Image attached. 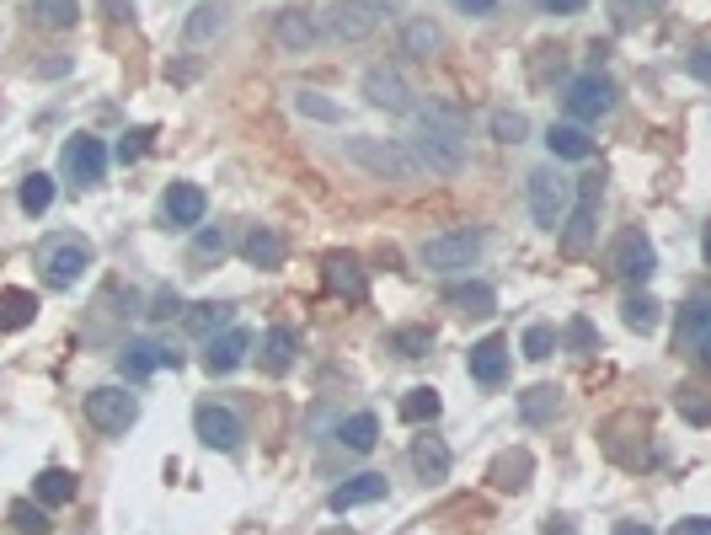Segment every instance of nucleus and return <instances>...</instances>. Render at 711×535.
Listing matches in <instances>:
<instances>
[{
    "label": "nucleus",
    "mask_w": 711,
    "mask_h": 535,
    "mask_svg": "<svg viewBox=\"0 0 711 535\" xmlns=\"http://www.w3.org/2000/svg\"><path fill=\"white\" fill-rule=\"evenodd\" d=\"M412 150H417V161H423L428 172H439V177L465 172V124H460V113H454V108H423Z\"/></svg>",
    "instance_id": "obj_1"
},
{
    "label": "nucleus",
    "mask_w": 711,
    "mask_h": 535,
    "mask_svg": "<svg viewBox=\"0 0 711 535\" xmlns=\"http://www.w3.org/2000/svg\"><path fill=\"white\" fill-rule=\"evenodd\" d=\"M573 203H578V183L567 172H557V166L529 172V214H535L540 231H562L567 214H573Z\"/></svg>",
    "instance_id": "obj_2"
},
{
    "label": "nucleus",
    "mask_w": 711,
    "mask_h": 535,
    "mask_svg": "<svg viewBox=\"0 0 711 535\" xmlns=\"http://www.w3.org/2000/svg\"><path fill=\"white\" fill-rule=\"evenodd\" d=\"M348 155H353L364 172L390 177V183H417V172H423L417 150H407V145H396V139H370V134H359V139H348Z\"/></svg>",
    "instance_id": "obj_3"
},
{
    "label": "nucleus",
    "mask_w": 711,
    "mask_h": 535,
    "mask_svg": "<svg viewBox=\"0 0 711 535\" xmlns=\"http://www.w3.org/2000/svg\"><path fill=\"white\" fill-rule=\"evenodd\" d=\"M567 113H573V124H599V119H610L615 108H621V86L604 75V70H583L567 80Z\"/></svg>",
    "instance_id": "obj_4"
},
{
    "label": "nucleus",
    "mask_w": 711,
    "mask_h": 535,
    "mask_svg": "<svg viewBox=\"0 0 711 535\" xmlns=\"http://www.w3.org/2000/svg\"><path fill=\"white\" fill-rule=\"evenodd\" d=\"M38 268H43V284L49 289H70V284H80V273L91 268V241L86 236H49L43 247H38Z\"/></svg>",
    "instance_id": "obj_5"
},
{
    "label": "nucleus",
    "mask_w": 711,
    "mask_h": 535,
    "mask_svg": "<svg viewBox=\"0 0 711 535\" xmlns=\"http://www.w3.org/2000/svg\"><path fill=\"white\" fill-rule=\"evenodd\" d=\"M482 247H487V236L482 231H445V236H434V241H423V268L428 273H460V268H471L482 258Z\"/></svg>",
    "instance_id": "obj_6"
},
{
    "label": "nucleus",
    "mask_w": 711,
    "mask_h": 535,
    "mask_svg": "<svg viewBox=\"0 0 711 535\" xmlns=\"http://www.w3.org/2000/svg\"><path fill=\"white\" fill-rule=\"evenodd\" d=\"M134 418H139V401L124 391V386H97L86 391V423L97 434H129Z\"/></svg>",
    "instance_id": "obj_7"
},
{
    "label": "nucleus",
    "mask_w": 711,
    "mask_h": 535,
    "mask_svg": "<svg viewBox=\"0 0 711 535\" xmlns=\"http://www.w3.org/2000/svg\"><path fill=\"white\" fill-rule=\"evenodd\" d=\"M194 428H198V439H203L209 450H220V456L241 450V439H247V423H241L225 401H198Z\"/></svg>",
    "instance_id": "obj_8"
},
{
    "label": "nucleus",
    "mask_w": 711,
    "mask_h": 535,
    "mask_svg": "<svg viewBox=\"0 0 711 535\" xmlns=\"http://www.w3.org/2000/svg\"><path fill=\"white\" fill-rule=\"evenodd\" d=\"M390 0H337L332 5V16H326V27L342 38V43H364L381 22H386Z\"/></svg>",
    "instance_id": "obj_9"
},
{
    "label": "nucleus",
    "mask_w": 711,
    "mask_h": 535,
    "mask_svg": "<svg viewBox=\"0 0 711 535\" xmlns=\"http://www.w3.org/2000/svg\"><path fill=\"white\" fill-rule=\"evenodd\" d=\"M599 199H604V183L599 177H583L578 183V203H573V214H567V225H562V247L578 258L588 252V241H594V225H599Z\"/></svg>",
    "instance_id": "obj_10"
},
{
    "label": "nucleus",
    "mask_w": 711,
    "mask_h": 535,
    "mask_svg": "<svg viewBox=\"0 0 711 535\" xmlns=\"http://www.w3.org/2000/svg\"><path fill=\"white\" fill-rule=\"evenodd\" d=\"M65 177L80 188H97L108 177V145L97 134H70L65 139Z\"/></svg>",
    "instance_id": "obj_11"
},
{
    "label": "nucleus",
    "mask_w": 711,
    "mask_h": 535,
    "mask_svg": "<svg viewBox=\"0 0 711 535\" xmlns=\"http://www.w3.org/2000/svg\"><path fill=\"white\" fill-rule=\"evenodd\" d=\"M118 370H124V381H150L155 370H183V353L166 343H150V337H129L118 353Z\"/></svg>",
    "instance_id": "obj_12"
},
{
    "label": "nucleus",
    "mask_w": 711,
    "mask_h": 535,
    "mask_svg": "<svg viewBox=\"0 0 711 535\" xmlns=\"http://www.w3.org/2000/svg\"><path fill=\"white\" fill-rule=\"evenodd\" d=\"M610 268H615L632 289H643L647 278L658 273V252H652V241H647L643 231H626V236L615 241V252H610Z\"/></svg>",
    "instance_id": "obj_13"
},
{
    "label": "nucleus",
    "mask_w": 711,
    "mask_h": 535,
    "mask_svg": "<svg viewBox=\"0 0 711 535\" xmlns=\"http://www.w3.org/2000/svg\"><path fill=\"white\" fill-rule=\"evenodd\" d=\"M364 97H370L375 108H386V113H417L412 86H407V80H401L390 65H370V70H364Z\"/></svg>",
    "instance_id": "obj_14"
},
{
    "label": "nucleus",
    "mask_w": 711,
    "mask_h": 535,
    "mask_svg": "<svg viewBox=\"0 0 711 535\" xmlns=\"http://www.w3.org/2000/svg\"><path fill=\"white\" fill-rule=\"evenodd\" d=\"M247 353H252V333L247 327H225L220 337H209L203 364H209V375H230V370L247 364Z\"/></svg>",
    "instance_id": "obj_15"
},
{
    "label": "nucleus",
    "mask_w": 711,
    "mask_h": 535,
    "mask_svg": "<svg viewBox=\"0 0 711 535\" xmlns=\"http://www.w3.org/2000/svg\"><path fill=\"white\" fill-rule=\"evenodd\" d=\"M390 493V482L381 476V471H364V476H348L342 487H332V514H348V509H364V503H381Z\"/></svg>",
    "instance_id": "obj_16"
},
{
    "label": "nucleus",
    "mask_w": 711,
    "mask_h": 535,
    "mask_svg": "<svg viewBox=\"0 0 711 535\" xmlns=\"http://www.w3.org/2000/svg\"><path fill=\"white\" fill-rule=\"evenodd\" d=\"M465 370H471L476 386H503V375H509V343H503V337H482V343L471 348Z\"/></svg>",
    "instance_id": "obj_17"
},
{
    "label": "nucleus",
    "mask_w": 711,
    "mask_h": 535,
    "mask_svg": "<svg viewBox=\"0 0 711 535\" xmlns=\"http://www.w3.org/2000/svg\"><path fill=\"white\" fill-rule=\"evenodd\" d=\"M203 209H209V199H203V188H198V183H172V188H166V203H161L166 225H177V231H194V225H203Z\"/></svg>",
    "instance_id": "obj_18"
},
{
    "label": "nucleus",
    "mask_w": 711,
    "mask_h": 535,
    "mask_svg": "<svg viewBox=\"0 0 711 535\" xmlns=\"http://www.w3.org/2000/svg\"><path fill=\"white\" fill-rule=\"evenodd\" d=\"M326 289H332V295H342V300H364V295H370V278H364L359 258L332 252V258H326Z\"/></svg>",
    "instance_id": "obj_19"
},
{
    "label": "nucleus",
    "mask_w": 711,
    "mask_h": 535,
    "mask_svg": "<svg viewBox=\"0 0 711 535\" xmlns=\"http://www.w3.org/2000/svg\"><path fill=\"white\" fill-rule=\"evenodd\" d=\"M707 337H711V295H696V300L679 311V333H674V343H679V353H701Z\"/></svg>",
    "instance_id": "obj_20"
},
{
    "label": "nucleus",
    "mask_w": 711,
    "mask_h": 535,
    "mask_svg": "<svg viewBox=\"0 0 711 535\" xmlns=\"http://www.w3.org/2000/svg\"><path fill=\"white\" fill-rule=\"evenodd\" d=\"M284 252H289V247H284V236H278L273 225H252V236L241 241V258L252 268H284Z\"/></svg>",
    "instance_id": "obj_21"
},
{
    "label": "nucleus",
    "mask_w": 711,
    "mask_h": 535,
    "mask_svg": "<svg viewBox=\"0 0 711 535\" xmlns=\"http://www.w3.org/2000/svg\"><path fill=\"white\" fill-rule=\"evenodd\" d=\"M412 471L423 476V482H445L450 476V445L445 439H412Z\"/></svg>",
    "instance_id": "obj_22"
},
{
    "label": "nucleus",
    "mask_w": 711,
    "mask_h": 535,
    "mask_svg": "<svg viewBox=\"0 0 711 535\" xmlns=\"http://www.w3.org/2000/svg\"><path fill=\"white\" fill-rule=\"evenodd\" d=\"M546 145H551L557 161H588V155H594V139H588L583 124H551V129H546Z\"/></svg>",
    "instance_id": "obj_23"
},
{
    "label": "nucleus",
    "mask_w": 711,
    "mask_h": 535,
    "mask_svg": "<svg viewBox=\"0 0 711 535\" xmlns=\"http://www.w3.org/2000/svg\"><path fill=\"white\" fill-rule=\"evenodd\" d=\"M337 439H342V450H353V456H370V450L381 445V418H375V412H353V418H342Z\"/></svg>",
    "instance_id": "obj_24"
},
{
    "label": "nucleus",
    "mask_w": 711,
    "mask_h": 535,
    "mask_svg": "<svg viewBox=\"0 0 711 535\" xmlns=\"http://www.w3.org/2000/svg\"><path fill=\"white\" fill-rule=\"evenodd\" d=\"M278 49H289V54H300V49H311L316 43V22H311V11H278Z\"/></svg>",
    "instance_id": "obj_25"
},
{
    "label": "nucleus",
    "mask_w": 711,
    "mask_h": 535,
    "mask_svg": "<svg viewBox=\"0 0 711 535\" xmlns=\"http://www.w3.org/2000/svg\"><path fill=\"white\" fill-rule=\"evenodd\" d=\"M439 43H445V33H439V22H428V16H412V22L401 27V54H412V60L439 54Z\"/></svg>",
    "instance_id": "obj_26"
},
{
    "label": "nucleus",
    "mask_w": 711,
    "mask_h": 535,
    "mask_svg": "<svg viewBox=\"0 0 711 535\" xmlns=\"http://www.w3.org/2000/svg\"><path fill=\"white\" fill-rule=\"evenodd\" d=\"M557 412H562V391H557V386H529V391L519 397V418H524L529 428L551 423Z\"/></svg>",
    "instance_id": "obj_27"
},
{
    "label": "nucleus",
    "mask_w": 711,
    "mask_h": 535,
    "mask_svg": "<svg viewBox=\"0 0 711 535\" xmlns=\"http://www.w3.org/2000/svg\"><path fill=\"white\" fill-rule=\"evenodd\" d=\"M295 348H300V343H295L289 327H273V333L262 337V370H267V375H289V370H295Z\"/></svg>",
    "instance_id": "obj_28"
},
{
    "label": "nucleus",
    "mask_w": 711,
    "mask_h": 535,
    "mask_svg": "<svg viewBox=\"0 0 711 535\" xmlns=\"http://www.w3.org/2000/svg\"><path fill=\"white\" fill-rule=\"evenodd\" d=\"M529 450H503L498 461H492V482L503 487V493H524L529 487Z\"/></svg>",
    "instance_id": "obj_29"
},
{
    "label": "nucleus",
    "mask_w": 711,
    "mask_h": 535,
    "mask_svg": "<svg viewBox=\"0 0 711 535\" xmlns=\"http://www.w3.org/2000/svg\"><path fill=\"white\" fill-rule=\"evenodd\" d=\"M16 199H22V209H27L33 220H43V214L54 209V199H60V188H54V177H49V172H33V177L22 183V194H16Z\"/></svg>",
    "instance_id": "obj_30"
},
{
    "label": "nucleus",
    "mask_w": 711,
    "mask_h": 535,
    "mask_svg": "<svg viewBox=\"0 0 711 535\" xmlns=\"http://www.w3.org/2000/svg\"><path fill=\"white\" fill-rule=\"evenodd\" d=\"M450 306L460 316H492V311H498V295H492L487 284H454Z\"/></svg>",
    "instance_id": "obj_31"
},
{
    "label": "nucleus",
    "mask_w": 711,
    "mask_h": 535,
    "mask_svg": "<svg viewBox=\"0 0 711 535\" xmlns=\"http://www.w3.org/2000/svg\"><path fill=\"white\" fill-rule=\"evenodd\" d=\"M183 322H188V333H198V337H220L230 327V306H225V300H203V306H194Z\"/></svg>",
    "instance_id": "obj_32"
},
{
    "label": "nucleus",
    "mask_w": 711,
    "mask_h": 535,
    "mask_svg": "<svg viewBox=\"0 0 711 535\" xmlns=\"http://www.w3.org/2000/svg\"><path fill=\"white\" fill-rule=\"evenodd\" d=\"M27 16H33L38 27H75L80 0H27Z\"/></svg>",
    "instance_id": "obj_33"
},
{
    "label": "nucleus",
    "mask_w": 711,
    "mask_h": 535,
    "mask_svg": "<svg viewBox=\"0 0 711 535\" xmlns=\"http://www.w3.org/2000/svg\"><path fill=\"white\" fill-rule=\"evenodd\" d=\"M33 493H38V503H70L75 498V476L65 466H49V471H38Z\"/></svg>",
    "instance_id": "obj_34"
},
{
    "label": "nucleus",
    "mask_w": 711,
    "mask_h": 535,
    "mask_svg": "<svg viewBox=\"0 0 711 535\" xmlns=\"http://www.w3.org/2000/svg\"><path fill=\"white\" fill-rule=\"evenodd\" d=\"M658 311H663V306H658L652 295H626V306H621V322H626L632 333L647 337L652 327H658Z\"/></svg>",
    "instance_id": "obj_35"
},
{
    "label": "nucleus",
    "mask_w": 711,
    "mask_h": 535,
    "mask_svg": "<svg viewBox=\"0 0 711 535\" xmlns=\"http://www.w3.org/2000/svg\"><path fill=\"white\" fill-rule=\"evenodd\" d=\"M225 5H198L194 16H188V43H209V38H220L225 33Z\"/></svg>",
    "instance_id": "obj_36"
},
{
    "label": "nucleus",
    "mask_w": 711,
    "mask_h": 535,
    "mask_svg": "<svg viewBox=\"0 0 711 535\" xmlns=\"http://www.w3.org/2000/svg\"><path fill=\"white\" fill-rule=\"evenodd\" d=\"M439 407H445V401H439L434 386H417V391H407V397H401V418H407V423H434V418H439Z\"/></svg>",
    "instance_id": "obj_37"
},
{
    "label": "nucleus",
    "mask_w": 711,
    "mask_h": 535,
    "mask_svg": "<svg viewBox=\"0 0 711 535\" xmlns=\"http://www.w3.org/2000/svg\"><path fill=\"white\" fill-rule=\"evenodd\" d=\"M295 113L322 119V124H342V108H337V102H326L322 91H295Z\"/></svg>",
    "instance_id": "obj_38"
},
{
    "label": "nucleus",
    "mask_w": 711,
    "mask_h": 535,
    "mask_svg": "<svg viewBox=\"0 0 711 535\" xmlns=\"http://www.w3.org/2000/svg\"><path fill=\"white\" fill-rule=\"evenodd\" d=\"M11 525H16V535H49V531H54V525H49V514H43L38 503H27V498H22V503H11Z\"/></svg>",
    "instance_id": "obj_39"
},
{
    "label": "nucleus",
    "mask_w": 711,
    "mask_h": 535,
    "mask_svg": "<svg viewBox=\"0 0 711 535\" xmlns=\"http://www.w3.org/2000/svg\"><path fill=\"white\" fill-rule=\"evenodd\" d=\"M390 348H396L401 359H423V353L434 348V333H428V327H401V333H390Z\"/></svg>",
    "instance_id": "obj_40"
},
{
    "label": "nucleus",
    "mask_w": 711,
    "mask_h": 535,
    "mask_svg": "<svg viewBox=\"0 0 711 535\" xmlns=\"http://www.w3.org/2000/svg\"><path fill=\"white\" fill-rule=\"evenodd\" d=\"M610 11H615L621 27H637V22H652L663 11V0H610Z\"/></svg>",
    "instance_id": "obj_41"
},
{
    "label": "nucleus",
    "mask_w": 711,
    "mask_h": 535,
    "mask_svg": "<svg viewBox=\"0 0 711 535\" xmlns=\"http://www.w3.org/2000/svg\"><path fill=\"white\" fill-rule=\"evenodd\" d=\"M524 134H529V119H524V113H514V108H498V113H492V139L519 145Z\"/></svg>",
    "instance_id": "obj_42"
},
{
    "label": "nucleus",
    "mask_w": 711,
    "mask_h": 535,
    "mask_svg": "<svg viewBox=\"0 0 711 535\" xmlns=\"http://www.w3.org/2000/svg\"><path fill=\"white\" fill-rule=\"evenodd\" d=\"M33 311H38V300L27 295V289H5V327L16 333V327H27L33 322Z\"/></svg>",
    "instance_id": "obj_43"
},
{
    "label": "nucleus",
    "mask_w": 711,
    "mask_h": 535,
    "mask_svg": "<svg viewBox=\"0 0 711 535\" xmlns=\"http://www.w3.org/2000/svg\"><path fill=\"white\" fill-rule=\"evenodd\" d=\"M674 407H679L690 423H701V428L711 423V401H707V391H696V386H679V391H674Z\"/></svg>",
    "instance_id": "obj_44"
},
{
    "label": "nucleus",
    "mask_w": 711,
    "mask_h": 535,
    "mask_svg": "<svg viewBox=\"0 0 711 535\" xmlns=\"http://www.w3.org/2000/svg\"><path fill=\"white\" fill-rule=\"evenodd\" d=\"M557 353V333L551 327H529L524 333V359H551Z\"/></svg>",
    "instance_id": "obj_45"
},
{
    "label": "nucleus",
    "mask_w": 711,
    "mask_h": 535,
    "mask_svg": "<svg viewBox=\"0 0 711 535\" xmlns=\"http://www.w3.org/2000/svg\"><path fill=\"white\" fill-rule=\"evenodd\" d=\"M225 252H230V236H225L220 225H214V231H203V236L194 241V258H225Z\"/></svg>",
    "instance_id": "obj_46"
},
{
    "label": "nucleus",
    "mask_w": 711,
    "mask_h": 535,
    "mask_svg": "<svg viewBox=\"0 0 711 535\" xmlns=\"http://www.w3.org/2000/svg\"><path fill=\"white\" fill-rule=\"evenodd\" d=\"M145 150H150V129H129L124 139H118V161H124V166H134Z\"/></svg>",
    "instance_id": "obj_47"
},
{
    "label": "nucleus",
    "mask_w": 711,
    "mask_h": 535,
    "mask_svg": "<svg viewBox=\"0 0 711 535\" xmlns=\"http://www.w3.org/2000/svg\"><path fill=\"white\" fill-rule=\"evenodd\" d=\"M150 316H155V322H172V316H183V300H177V289H161V295L150 300Z\"/></svg>",
    "instance_id": "obj_48"
},
{
    "label": "nucleus",
    "mask_w": 711,
    "mask_h": 535,
    "mask_svg": "<svg viewBox=\"0 0 711 535\" xmlns=\"http://www.w3.org/2000/svg\"><path fill=\"white\" fill-rule=\"evenodd\" d=\"M690 75H696V80H707V86H711V43H701V49L690 54Z\"/></svg>",
    "instance_id": "obj_49"
},
{
    "label": "nucleus",
    "mask_w": 711,
    "mask_h": 535,
    "mask_svg": "<svg viewBox=\"0 0 711 535\" xmlns=\"http://www.w3.org/2000/svg\"><path fill=\"white\" fill-rule=\"evenodd\" d=\"M540 5H546L551 16H578V11L588 5V0H540Z\"/></svg>",
    "instance_id": "obj_50"
},
{
    "label": "nucleus",
    "mask_w": 711,
    "mask_h": 535,
    "mask_svg": "<svg viewBox=\"0 0 711 535\" xmlns=\"http://www.w3.org/2000/svg\"><path fill=\"white\" fill-rule=\"evenodd\" d=\"M674 535H711V520L690 514V520H679V525H674Z\"/></svg>",
    "instance_id": "obj_51"
},
{
    "label": "nucleus",
    "mask_w": 711,
    "mask_h": 535,
    "mask_svg": "<svg viewBox=\"0 0 711 535\" xmlns=\"http://www.w3.org/2000/svg\"><path fill=\"white\" fill-rule=\"evenodd\" d=\"M102 5H108V16H113V22H129V16H134L129 0H102Z\"/></svg>",
    "instance_id": "obj_52"
},
{
    "label": "nucleus",
    "mask_w": 711,
    "mask_h": 535,
    "mask_svg": "<svg viewBox=\"0 0 711 535\" xmlns=\"http://www.w3.org/2000/svg\"><path fill=\"white\" fill-rule=\"evenodd\" d=\"M460 11H471V16H487V11H498V0H460Z\"/></svg>",
    "instance_id": "obj_53"
},
{
    "label": "nucleus",
    "mask_w": 711,
    "mask_h": 535,
    "mask_svg": "<svg viewBox=\"0 0 711 535\" xmlns=\"http://www.w3.org/2000/svg\"><path fill=\"white\" fill-rule=\"evenodd\" d=\"M567 337H573L578 348H588V343H594V333H588V322H573V333H567Z\"/></svg>",
    "instance_id": "obj_54"
},
{
    "label": "nucleus",
    "mask_w": 711,
    "mask_h": 535,
    "mask_svg": "<svg viewBox=\"0 0 711 535\" xmlns=\"http://www.w3.org/2000/svg\"><path fill=\"white\" fill-rule=\"evenodd\" d=\"M615 535H652V531H647V525H621Z\"/></svg>",
    "instance_id": "obj_55"
},
{
    "label": "nucleus",
    "mask_w": 711,
    "mask_h": 535,
    "mask_svg": "<svg viewBox=\"0 0 711 535\" xmlns=\"http://www.w3.org/2000/svg\"><path fill=\"white\" fill-rule=\"evenodd\" d=\"M701 252H707V268H711V225H707V236H701Z\"/></svg>",
    "instance_id": "obj_56"
},
{
    "label": "nucleus",
    "mask_w": 711,
    "mask_h": 535,
    "mask_svg": "<svg viewBox=\"0 0 711 535\" xmlns=\"http://www.w3.org/2000/svg\"><path fill=\"white\" fill-rule=\"evenodd\" d=\"M701 364H707V370H711V337H707V343H701Z\"/></svg>",
    "instance_id": "obj_57"
}]
</instances>
